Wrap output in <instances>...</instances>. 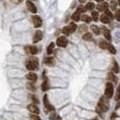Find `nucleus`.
Returning <instances> with one entry per match:
<instances>
[{"label":"nucleus","mask_w":120,"mask_h":120,"mask_svg":"<svg viewBox=\"0 0 120 120\" xmlns=\"http://www.w3.org/2000/svg\"><path fill=\"white\" fill-rule=\"evenodd\" d=\"M31 19H32V22L35 28H39L42 26V19L39 16H32Z\"/></svg>","instance_id":"39448f33"},{"label":"nucleus","mask_w":120,"mask_h":120,"mask_svg":"<svg viewBox=\"0 0 120 120\" xmlns=\"http://www.w3.org/2000/svg\"><path fill=\"white\" fill-rule=\"evenodd\" d=\"M90 29H91V30H92L96 35H99V34H100V29H99L96 25H91Z\"/></svg>","instance_id":"4be33fe9"},{"label":"nucleus","mask_w":120,"mask_h":120,"mask_svg":"<svg viewBox=\"0 0 120 120\" xmlns=\"http://www.w3.org/2000/svg\"><path fill=\"white\" fill-rule=\"evenodd\" d=\"M28 88L31 90H35V86L32 84V83H28Z\"/></svg>","instance_id":"f704fd0d"},{"label":"nucleus","mask_w":120,"mask_h":120,"mask_svg":"<svg viewBox=\"0 0 120 120\" xmlns=\"http://www.w3.org/2000/svg\"><path fill=\"white\" fill-rule=\"evenodd\" d=\"M76 30H77V25H76L75 23H69V25L64 27V29H63V33L68 35V34H70V33L74 32Z\"/></svg>","instance_id":"20e7f679"},{"label":"nucleus","mask_w":120,"mask_h":120,"mask_svg":"<svg viewBox=\"0 0 120 120\" xmlns=\"http://www.w3.org/2000/svg\"><path fill=\"white\" fill-rule=\"evenodd\" d=\"M116 19L117 21H120V9H117L116 11Z\"/></svg>","instance_id":"7c9ffc66"},{"label":"nucleus","mask_w":120,"mask_h":120,"mask_svg":"<svg viewBox=\"0 0 120 120\" xmlns=\"http://www.w3.org/2000/svg\"><path fill=\"white\" fill-rule=\"evenodd\" d=\"M96 1H97V2H100V3H101V2H103L104 0H96Z\"/></svg>","instance_id":"58836bf2"},{"label":"nucleus","mask_w":120,"mask_h":120,"mask_svg":"<svg viewBox=\"0 0 120 120\" xmlns=\"http://www.w3.org/2000/svg\"><path fill=\"white\" fill-rule=\"evenodd\" d=\"M91 17H92V19H93L94 21H97L98 20V18H99V14H98L97 11H92L91 12Z\"/></svg>","instance_id":"bb28decb"},{"label":"nucleus","mask_w":120,"mask_h":120,"mask_svg":"<svg viewBox=\"0 0 120 120\" xmlns=\"http://www.w3.org/2000/svg\"><path fill=\"white\" fill-rule=\"evenodd\" d=\"M83 40H85V41H90L91 40V38H92V34L90 33V32H86L84 35H83Z\"/></svg>","instance_id":"b1692460"},{"label":"nucleus","mask_w":120,"mask_h":120,"mask_svg":"<svg viewBox=\"0 0 120 120\" xmlns=\"http://www.w3.org/2000/svg\"><path fill=\"white\" fill-rule=\"evenodd\" d=\"M101 21L103 22V23H109L110 22V19H109V17L106 15V14H103V15L101 16Z\"/></svg>","instance_id":"a211bd4d"},{"label":"nucleus","mask_w":120,"mask_h":120,"mask_svg":"<svg viewBox=\"0 0 120 120\" xmlns=\"http://www.w3.org/2000/svg\"><path fill=\"white\" fill-rule=\"evenodd\" d=\"M102 30L104 31V35L106 38V40L108 41H111V34H110V31L108 30V29H106L105 27H102Z\"/></svg>","instance_id":"dca6fc26"},{"label":"nucleus","mask_w":120,"mask_h":120,"mask_svg":"<svg viewBox=\"0 0 120 120\" xmlns=\"http://www.w3.org/2000/svg\"><path fill=\"white\" fill-rule=\"evenodd\" d=\"M23 0H10V2H12V3H14V4H19V3H21Z\"/></svg>","instance_id":"c9c22d12"},{"label":"nucleus","mask_w":120,"mask_h":120,"mask_svg":"<svg viewBox=\"0 0 120 120\" xmlns=\"http://www.w3.org/2000/svg\"><path fill=\"white\" fill-rule=\"evenodd\" d=\"M86 30H87V26H86V25H81V26L79 27V31H80V32L86 31Z\"/></svg>","instance_id":"473e14b6"},{"label":"nucleus","mask_w":120,"mask_h":120,"mask_svg":"<svg viewBox=\"0 0 120 120\" xmlns=\"http://www.w3.org/2000/svg\"><path fill=\"white\" fill-rule=\"evenodd\" d=\"M26 78L30 80V81H32V82H35L36 80H37V75L35 74V73H33V72H30V73H28L27 76H26Z\"/></svg>","instance_id":"ddd939ff"},{"label":"nucleus","mask_w":120,"mask_h":120,"mask_svg":"<svg viewBox=\"0 0 120 120\" xmlns=\"http://www.w3.org/2000/svg\"><path fill=\"white\" fill-rule=\"evenodd\" d=\"M117 4H118V5L120 6V0H118V1H117Z\"/></svg>","instance_id":"ea45409f"},{"label":"nucleus","mask_w":120,"mask_h":120,"mask_svg":"<svg viewBox=\"0 0 120 120\" xmlns=\"http://www.w3.org/2000/svg\"><path fill=\"white\" fill-rule=\"evenodd\" d=\"M107 8H108V4H107V3L102 2V3H99V4L97 5V9H98L99 11H105V10L107 9Z\"/></svg>","instance_id":"f8f14e48"},{"label":"nucleus","mask_w":120,"mask_h":120,"mask_svg":"<svg viewBox=\"0 0 120 120\" xmlns=\"http://www.w3.org/2000/svg\"><path fill=\"white\" fill-rule=\"evenodd\" d=\"M112 69H113L114 72L119 73V67H118V64H117L116 61H114V63H113V68H112Z\"/></svg>","instance_id":"aec40b11"},{"label":"nucleus","mask_w":120,"mask_h":120,"mask_svg":"<svg viewBox=\"0 0 120 120\" xmlns=\"http://www.w3.org/2000/svg\"><path fill=\"white\" fill-rule=\"evenodd\" d=\"M117 90H120V84H119V86H118V89H117Z\"/></svg>","instance_id":"a19ab883"},{"label":"nucleus","mask_w":120,"mask_h":120,"mask_svg":"<svg viewBox=\"0 0 120 120\" xmlns=\"http://www.w3.org/2000/svg\"><path fill=\"white\" fill-rule=\"evenodd\" d=\"M56 45L59 47H66L68 45V39L65 36H61L56 40Z\"/></svg>","instance_id":"423d86ee"},{"label":"nucleus","mask_w":120,"mask_h":120,"mask_svg":"<svg viewBox=\"0 0 120 120\" xmlns=\"http://www.w3.org/2000/svg\"><path fill=\"white\" fill-rule=\"evenodd\" d=\"M105 14H106V15L109 17V19H114V18H113V15H112V13H111L109 10H105Z\"/></svg>","instance_id":"72a5a7b5"},{"label":"nucleus","mask_w":120,"mask_h":120,"mask_svg":"<svg viewBox=\"0 0 120 120\" xmlns=\"http://www.w3.org/2000/svg\"><path fill=\"white\" fill-rule=\"evenodd\" d=\"M109 108V104L107 102V100L105 97H102L98 103V107H97V112L98 113H103V112H106Z\"/></svg>","instance_id":"f257e3e1"},{"label":"nucleus","mask_w":120,"mask_h":120,"mask_svg":"<svg viewBox=\"0 0 120 120\" xmlns=\"http://www.w3.org/2000/svg\"><path fill=\"white\" fill-rule=\"evenodd\" d=\"M85 8H86V9H87V10H92V9L94 8V4H93V3H91V2L87 3V5L85 6Z\"/></svg>","instance_id":"cd10ccee"},{"label":"nucleus","mask_w":120,"mask_h":120,"mask_svg":"<svg viewBox=\"0 0 120 120\" xmlns=\"http://www.w3.org/2000/svg\"><path fill=\"white\" fill-rule=\"evenodd\" d=\"M81 19L84 21V22H86V23H90V21H91V19H90V17L87 15H83L81 17Z\"/></svg>","instance_id":"393cba45"},{"label":"nucleus","mask_w":120,"mask_h":120,"mask_svg":"<svg viewBox=\"0 0 120 120\" xmlns=\"http://www.w3.org/2000/svg\"><path fill=\"white\" fill-rule=\"evenodd\" d=\"M116 100H120V90H117V93L116 95Z\"/></svg>","instance_id":"e433bc0d"},{"label":"nucleus","mask_w":120,"mask_h":120,"mask_svg":"<svg viewBox=\"0 0 120 120\" xmlns=\"http://www.w3.org/2000/svg\"><path fill=\"white\" fill-rule=\"evenodd\" d=\"M48 89H49L48 80H47V79L45 78V79H44V82H43V84H42V90H44V91H46Z\"/></svg>","instance_id":"f3484780"},{"label":"nucleus","mask_w":120,"mask_h":120,"mask_svg":"<svg viewBox=\"0 0 120 120\" xmlns=\"http://www.w3.org/2000/svg\"><path fill=\"white\" fill-rule=\"evenodd\" d=\"M116 6H117V2L116 1H111L110 2V8L112 9V10H116Z\"/></svg>","instance_id":"a878e982"},{"label":"nucleus","mask_w":120,"mask_h":120,"mask_svg":"<svg viewBox=\"0 0 120 120\" xmlns=\"http://www.w3.org/2000/svg\"><path fill=\"white\" fill-rule=\"evenodd\" d=\"M30 120H41V118H40L38 116H36L35 114H32V115L30 116Z\"/></svg>","instance_id":"c756f323"},{"label":"nucleus","mask_w":120,"mask_h":120,"mask_svg":"<svg viewBox=\"0 0 120 120\" xmlns=\"http://www.w3.org/2000/svg\"><path fill=\"white\" fill-rule=\"evenodd\" d=\"M72 19L75 20V21H79L80 19V15H79V11H76L75 13L72 15Z\"/></svg>","instance_id":"5701e85b"},{"label":"nucleus","mask_w":120,"mask_h":120,"mask_svg":"<svg viewBox=\"0 0 120 120\" xmlns=\"http://www.w3.org/2000/svg\"><path fill=\"white\" fill-rule=\"evenodd\" d=\"M44 105H45V108H46L47 110H49V111H53V110H54V107L50 105V103H49V101H48L47 95H45V96H44Z\"/></svg>","instance_id":"9b49d317"},{"label":"nucleus","mask_w":120,"mask_h":120,"mask_svg":"<svg viewBox=\"0 0 120 120\" xmlns=\"http://www.w3.org/2000/svg\"><path fill=\"white\" fill-rule=\"evenodd\" d=\"M42 39H43V32L41 30H36L34 33V36H33V43L36 44V43L40 42Z\"/></svg>","instance_id":"6e6552de"},{"label":"nucleus","mask_w":120,"mask_h":120,"mask_svg":"<svg viewBox=\"0 0 120 120\" xmlns=\"http://www.w3.org/2000/svg\"><path fill=\"white\" fill-rule=\"evenodd\" d=\"M54 47H55V44L54 43H51L49 46L47 47V55H51L53 53V50H54Z\"/></svg>","instance_id":"412c9836"},{"label":"nucleus","mask_w":120,"mask_h":120,"mask_svg":"<svg viewBox=\"0 0 120 120\" xmlns=\"http://www.w3.org/2000/svg\"><path fill=\"white\" fill-rule=\"evenodd\" d=\"M78 11L79 12H84V11H86V8L83 7V6H79L78 8Z\"/></svg>","instance_id":"2f4dec72"},{"label":"nucleus","mask_w":120,"mask_h":120,"mask_svg":"<svg viewBox=\"0 0 120 120\" xmlns=\"http://www.w3.org/2000/svg\"><path fill=\"white\" fill-rule=\"evenodd\" d=\"M107 49L109 50V52H110L111 54H116V50L115 49V47L112 45H108V48H107Z\"/></svg>","instance_id":"c85d7f7f"},{"label":"nucleus","mask_w":120,"mask_h":120,"mask_svg":"<svg viewBox=\"0 0 120 120\" xmlns=\"http://www.w3.org/2000/svg\"><path fill=\"white\" fill-rule=\"evenodd\" d=\"M107 79L110 80V81H113V82H116L117 81V78L116 77V75L113 73V72H109L108 75H107Z\"/></svg>","instance_id":"4468645a"},{"label":"nucleus","mask_w":120,"mask_h":120,"mask_svg":"<svg viewBox=\"0 0 120 120\" xmlns=\"http://www.w3.org/2000/svg\"><path fill=\"white\" fill-rule=\"evenodd\" d=\"M24 50L29 55H36L38 53V49L36 46H26L24 48Z\"/></svg>","instance_id":"0eeeda50"},{"label":"nucleus","mask_w":120,"mask_h":120,"mask_svg":"<svg viewBox=\"0 0 120 120\" xmlns=\"http://www.w3.org/2000/svg\"><path fill=\"white\" fill-rule=\"evenodd\" d=\"M26 6H27V8L29 9V11H30L31 13H36V12H37L36 7H35L34 4L31 3L30 1H27V2H26Z\"/></svg>","instance_id":"1a4fd4ad"},{"label":"nucleus","mask_w":120,"mask_h":120,"mask_svg":"<svg viewBox=\"0 0 120 120\" xmlns=\"http://www.w3.org/2000/svg\"><path fill=\"white\" fill-rule=\"evenodd\" d=\"M105 97L107 99H110L113 94H114V86L111 82H107L106 83V88H105Z\"/></svg>","instance_id":"7ed1b4c3"},{"label":"nucleus","mask_w":120,"mask_h":120,"mask_svg":"<svg viewBox=\"0 0 120 120\" xmlns=\"http://www.w3.org/2000/svg\"><path fill=\"white\" fill-rule=\"evenodd\" d=\"M79 1L81 2V3H84V2H85V0H79Z\"/></svg>","instance_id":"4c0bfd02"},{"label":"nucleus","mask_w":120,"mask_h":120,"mask_svg":"<svg viewBox=\"0 0 120 120\" xmlns=\"http://www.w3.org/2000/svg\"><path fill=\"white\" fill-rule=\"evenodd\" d=\"M26 68L29 70H36L38 68V59L35 57H31L30 59H29L26 63Z\"/></svg>","instance_id":"f03ea898"},{"label":"nucleus","mask_w":120,"mask_h":120,"mask_svg":"<svg viewBox=\"0 0 120 120\" xmlns=\"http://www.w3.org/2000/svg\"><path fill=\"white\" fill-rule=\"evenodd\" d=\"M99 46L102 48V49H107L108 48V43L105 42V40H101L99 42Z\"/></svg>","instance_id":"6ab92c4d"},{"label":"nucleus","mask_w":120,"mask_h":120,"mask_svg":"<svg viewBox=\"0 0 120 120\" xmlns=\"http://www.w3.org/2000/svg\"><path fill=\"white\" fill-rule=\"evenodd\" d=\"M28 109H29V111H30V113H32V114H35V115L39 114V112H40L39 108H38L36 105H34V104H31V105H28Z\"/></svg>","instance_id":"9d476101"},{"label":"nucleus","mask_w":120,"mask_h":120,"mask_svg":"<svg viewBox=\"0 0 120 120\" xmlns=\"http://www.w3.org/2000/svg\"><path fill=\"white\" fill-rule=\"evenodd\" d=\"M45 64L47 66H53L55 64V59L52 56H48L45 59Z\"/></svg>","instance_id":"2eb2a0df"}]
</instances>
